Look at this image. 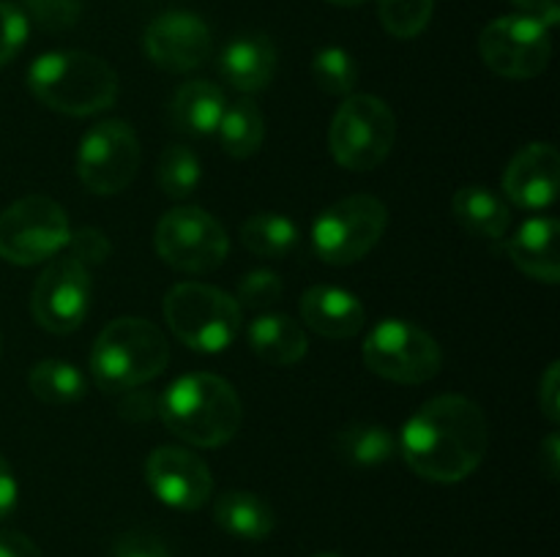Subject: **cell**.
I'll return each mask as SVG.
<instances>
[{"instance_id": "24", "label": "cell", "mask_w": 560, "mask_h": 557, "mask_svg": "<svg viewBox=\"0 0 560 557\" xmlns=\"http://www.w3.org/2000/svg\"><path fill=\"white\" fill-rule=\"evenodd\" d=\"M399 442L388 426L381 424H348L334 437V451L342 462L353 467H377L397 453Z\"/></svg>"}, {"instance_id": "15", "label": "cell", "mask_w": 560, "mask_h": 557, "mask_svg": "<svg viewBox=\"0 0 560 557\" xmlns=\"http://www.w3.org/2000/svg\"><path fill=\"white\" fill-rule=\"evenodd\" d=\"M145 481L153 495L178 511H197L213 491L208 464L180 446H162L148 457Z\"/></svg>"}, {"instance_id": "28", "label": "cell", "mask_w": 560, "mask_h": 557, "mask_svg": "<svg viewBox=\"0 0 560 557\" xmlns=\"http://www.w3.org/2000/svg\"><path fill=\"white\" fill-rule=\"evenodd\" d=\"M200 158H197L195 151H189L186 145H170L167 151L162 153V158H159V189H162L170 200H186L189 194H195V189L200 186Z\"/></svg>"}, {"instance_id": "41", "label": "cell", "mask_w": 560, "mask_h": 557, "mask_svg": "<svg viewBox=\"0 0 560 557\" xmlns=\"http://www.w3.org/2000/svg\"><path fill=\"white\" fill-rule=\"evenodd\" d=\"M326 3H331V5H342V9H355V5L366 3V0H326Z\"/></svg>"}, {"instance_id": "18", "label": "cell", "mask_w": 560, "mask_h": 557, "mask_svg": "<svg viewBox=\"0 0 560 557\" xmlns=\"http://www.w3.org/2000/svg\"><path fill=\"white\" fill-rule=\"evenodd\" d=\"M222 76L241 93H257L268 87L277 71V49L262 33H244L224 47L219 60Z\"/></svg>"}, {"instance_id": "34", "label": "cell", "mask_w": 560, "mask_h": 557, "mask_svg": "<svg viewBox=\"0 0 560 557\" xmlns=\"http://www.w3.org/2000/svg\"><path fill=\"white\" fill-rule=\"evenodd\" d=\"M69 254L74 260H80L82 265H98L109 257V240L104 238L102 229L93 227H80L77 233L69 235V244H66Z\"/></svg>"}, {"instance_id": "8", "label": "cell", "mask_w": 560, "mask_h": 557, "mask_svg": "<svg viewBox=\"0 0 560 557\" xmlns=\"http://www.w3.org/2000/svg\"><path fill=\"white\" fill-rule=\"evenodd\" d=\"M69 216L44 194H27L0 213V257L11 265H36L69 244Z\"/></svg>"}, {"instance_id": "32", "label": "cell", "mask_w": 560, "mask_h": 557, "mask_svg": "<svg viewBox=\"0 0 560 557\" xmlns=\"http://www.w3.org/2000/svg\"><path fill=\"white\" fill-rule=\"evenodd\" d=\"M284 295L282 276L273 271H252L241 278L238 284V306H246V309H271L273 304H279Z\"/></svg>"}, {"instance_id": "23", "label": "cell", "mask_w": 560, "mask_h": 557, "mask_svg": "<svg viewBox=\"0 0 560 557\" xmlns=\"http://www.w3.org/2000/svg\"><path fill=\"white\" fill-rule=\"evenodd\" d=\"M452 213L470 235L503 238L512 227V211L506 202L487 186H463L452 200Z\"/></svg>"}, {"instance_id": "39", "label": "cell", "mask_w": 560, "mask_h": 557, "mask_svg": "<svg viewBox=\"0 0 560 557\" xmlns=\"http://www.w3.org/2000/svg\"><path fill=\"white\" fill-rule=\"evenodd\" d=\"M16 508V478L9 462L0 457V522Z\"/></svg>"}, {"instance_id": "13", "label": "cell", "mask_w": 560, "mask_h": 557, "mask_svg": "<svg viewBox=\"0 0 560 557\" xmlns=\"http://www.w3.org/2000/svg\"><path fill=\"white\" fill-rule=\"evenodd\" d=\"M91 309V268L71 254L55 257L33 284L31 315L44 331H77Z\"/></svg>"}, {"instance_id": "25", "label": "cell", "mask_w": 560, "mask_h": 557, "mask_svg": "<svg viewBox=\"0 0 560 557\" xmlns=\"http://www.w3.org/2000/svg\"><path fill=\"white\" fill-rule=\"evenodd\" d=\"M217 131L228 156L249 158L260 151L262 140H266V120H262L260 107L255 102L238 98V102L224 107Z\"/></svg>"}, {"instance_id": "5", "label": "cell", "mask_w": 560, "mask_h": 557, "mask_svg": "<svg viewBox=\"0 0 560 557\" xmlns=\"http://www.w3.org/2000/svg\"><path fill=\"white\" fill-rule=\"evenodd\" d=\"M170 331L197 353H222L241 331V306L233 295L202 282H180L164 295Z\"/></svg>"}, {"instance_id": "9", "label": "cell", "mask_w": 560, "mask_h": 557, "mask_svg": "<svg viewBox=\"0 0 560 557\" xmlns=\"http://www.w3.org/2000/svg\"><path fill=\"white\" fill-rule=\"evenodd\" d=\"M364 364L377 377L402 386H421L441 371V344L408 320H383L366 336Z\"/></svg>"}, {"instance_id": "16", "label": "cell", "mask_w": 560, "mask_h": 557, "mask_svg": "<svg viewBox=\"0 0 560 557\" xmlns=\"http://www.w3.org/2000/svg\"><path fill=\"white\" fill-rule=\"evenodd\" d=\"M560 186V156L550 142H530L509 162L503 191L525 211L550 208Z\"/></svg>"}, {"instance_id": "20", "label": "cell", "mask_w": 560, "mask_h": 557, "mask_svg": "<svg viewBox=\"0 0 560 557\" xmlns=\"http://www.w3.org/2000/svg\"><path fill=\"white\" fill-rule=\"evenodd\" d=\"M246 336H249L252 353L271 366L299 364L306 349H310L304 328L293 317L277 315V311L252 320L249 328H246Z\"/></svg>"}, {"instance_id": "22", "label": "cell", "mask_w": 560, "mask_h": 557, "mask_svg": "<svg viewBox=\"0 0 560 557\" xmlns=\"http://www.w3.org/2000/svg\"><path fill=\"white\" fill-rule=\"evenodd\" d=\"M213 519L224 533L244 541H262L277 528L271 506L255 491H224L213 502Z\"/></svg>"}, {"instance_id": "36", "label": "cell", "mask_w": 560, "mask_h": 557, "mask_svg": "<svg viewBox=\"0 0 560 557\" xmlns=\"http://www.w3.org/2000/svg\"><path fill=\"white\" fill-rule=\"evenodd\" d=\"M539 407H541V413L552 420V424H558L560 420V366H558V360H552V364L547 366L545 375H541Z\"/></svg>"}, {"instance_id": "37", "label": "cell", "mask_w": 560, "mask_h": 557, "mask_svg": "<svg viewBox=\"0 0 560 557\" xmlns=\"http://www.w3.org/2000/svg\"><path fill=\"white\" fill-rule=\"evenodd\" d=\"M0 557H44L42 549L20 530H0Z\"/></svg>"}, {"instance_id": "31", "label": "cell", "mask_w": 560, "mask_h": 557, "mask_svg": "<svg viewBox=\"0 0 560 557\" xmlns=\"http://www.w3.org/2000/svg\"><path fill=\"white\" fill-rule=\"evenodd\" d=\"M22 11L44 31H69L80 20L82 0H22Z\"/></svg>"}, {"instance_id": "12", "label": "cell", "mask_w": 560, "mask_h": 557, "mask_svg": "<svg viewBox=\"0 0 560 557\" xmlns=\"http://www.w3.org/2000/svg\"><path fill=\"white\" fill-rule=\"evenodd\" d=\"M479 52L487 69L506 80H534L550 66V27L528 14L492 20L479 36Z\"/></svg>"}, {"instance_id": "3", "label": "cell", "mask_w": 560, "mask_h": 557, "mask_svg": "<svg viewBox=\"0 0 560 557\" xmlns=\"http://www.w3.org/2000/svg\"><path fill=\"white\" fill-rule=\"evenodd\" d=\"M27 87L47 109L88 118L113 107L118 98V74L98 55L60 49L33 60Z\"/></svg>"}, {"instance_id": "29", "label": "cell", "mask_w": 560, "mask_h": 557, "mask_svg": "<svg viewBox=\"0 0 560 557\" xmlns=\"http://www.w3.org/2000/svg\"><path fill=\"white\" fill-rule=\"evenodd\" d=\"M312 76L328 96H350L359 85V63L342 47H323L312 58Z\"/></svg>"}, {"instance_id": "26", "label": "cell", "mask_w": 560, "mask_h": 557, "mask_svg": "<svg viewBox=\"0 0 560 557\" xmlns=\"http://www.w3.org/2000/svg\"><path fill=\"white\" fill-rule=\"evenodd\" d=\"M299 240V227L279 213H255L241 227V244L252 254L266 257V260H282V257L293 254Z\"/></svg>"}, {"instance_id": "1", "label": "cell", "mask_w": 560, "mask_h": 557, "mask_svg": "<svg viewBox=\"0 0 560 557\" xmlns=\"http://www.w3.org/2000/svg\"><path fill=\"white\" fill-rule=\"evenodd\" d=\"M490 446V426L479 404L459 393L430 399L405 424L399 448L419 478L435 484L465 481Z\"/></svg>"}, {"instance_id": "6", "label": "cell", "mask_w": 560, "mask_h": 557, "mask_svg": "<svg viewBox=\"0 0 560 557\" xmlns=\"http://www.w3.org/2000/svg\"><path fill=\"white\" fill-rule=\"evenodd\" d=\"M397 137V118L383 98L350 93L328 129V147L339 167L370 173L388 158Z\"/></svg>"}, {"instance_id": "30", "label": "cell", "mask_w": 560, "mask_h": 557, "mask_svg": "<svg viewBox=\"0 0 560 557\" xmlns=\"http://www.w3.org/2000/svg\"><path fill=\"white\" fill-rule=\"evenodd\" d=\"M435 0H377L381 25L394 38H416L427 31Z\"/></svg>"}, {"instance_id": "14", "label": "cell", "mask_w": 560, "mask_h": 557, "mask_svg": "<svg viewBox=\"0 0 560 557\" xmlns=\"http://www.w3.org/2000/svg\"><path fill=\"white\" fill-rule=\"evenodd\" d=\"M145 55L170 74L195 71L211 58L213 38L206 22L189 11H167L159 14L142 36Z\"/></svg>"}, {"instance_id": "33", "label": "cell", "mask_w": 560, "mask_h": 557, "mask_svg": "<svg viewBox=\"0 0 560 557\" xmlns=\"http://www.w3.org/2000/svg\"><path fill=\"white\" fill-rule=\"evenodd\" d=\"M27 16L20 5L0 0V66L14 60L27 42Z\"/></svg>"}, {"instance_id": "42", "label": "cell", "mask_w": 560, "mask_h": 557, "mask_svg": "<svg viewBox=\"0 0 560 557\" xmlns=\"http://www.w3.org/2000/svg\"><path fill=\"white\" fill-rule=\"evenodd\" d=\"M317 557H342V555H331V552H326V555H317Z\"/></svg>"}, {"instance_id": "38", "label": "cell", "mask_w": 560, "mask_h": 557, "mask_svg": "<svg viewBox=\"0 0 560 557\" xmlns=\"http://www.w3.org/2000/svg\"><path fill=\"white\" fill-rule=\"evenodd\" d=\"M512 3L520 5V9H523V14L539 20L541 25H547V27L558 25L560 0H512Z\"/></svg>"}, {"instance_id": "27", "label": "cell", "mask_w": 560, "mask_h": 557, "mask_svg": "<svg viewBox=\"0 0 560 557\" xmlns=\"http://www.w3.org/2000/svg\"><path fill=\"white\" fill-rule=\"evenodd\" d=\"M27 386H31L33 396L52 407H63V404H74L85 396V377L77 366L69 360L47 358L38 360L27 375Z\"/></svg>"}, {"instance_id": "21", "label": "cell", "mask_w": 560, "mask_h": 557, "mask_svg": "<svg viewBox=\"0 0 560 557\" xmlns=\"http://www.w3.org/2000/svg\"><path fill=\"white\" fill-rule=\"evenodd\" d=\"M224 107V93L208 80H191L175 91L173 104H170V118L186 134L206 137L219 129Z\"/></svg>"}, {"instance_id": "7", "label": "cell", "mask_w": 560, "mask_h": 557, "mask_svg": "<svg viewBox=\"0 0 560 557\" xmlns=\"http://www.w3.org/2000/svg\"><path fill=\"white\" fill-rule=\"evenodd\" d=\"M388 224V211L377 197L350 194L328 205L312 224L315 254L328 265H353L364 260Z\"/></svg>"}, {"instance_id": "19", "label": "cell", "mask_w": 560, "mask_h": 557, "mask_svg": "<svg viewBox=\"0 0 560 557\" xmlns=\"http://www.w3.org/2000/svg\"><path fill=\"white\" fill-rule=\"evenodd\" d=\"M558 235L560 227L556 218H530L517 229L509 240V257L514 265L530 278L545 284H556L560 278V257H558Z\"/></svg>"}, {"instance_id": "2", "label": "cell", "mask_w": 560, "mask_h": 557, "mask_svg": "<svg viewBox=\"0 0 560 557\" xmlns=\"http://www.w3.org/2000/svg\"><path fill=\"white\" fill-rule=\"evenodd\" d=\"M159 415L175 437L197 448H219L241 429L244 407L224 377L197 371L178 377L159 399Z\"/></svg>"}, {"instance_id": "35", "label": "cell", "mask_w": 560, "mask_h": 557, "mask_svg": "<svg viewBox=\"0 0 560 557\" xmlns=\"http://www.w3.org/2000/svg\"><path fill=\"white\" fill-rule=\"evenodd\" d=\"M113 557H170L167 546L148 530H129L118 535L113 546Z\"/></svg>"}, {"instance_id": "4", "label": "cell", "mask_w": 560, "mask_h": 557, "mask_svg": "<svg viewBox=\"0 0 560 557\" xmlns=\"http://www.w3.org/2000/svg\"><path fill=\"white\" fill-rule=\"evenodd\" d=\"M170 364V344L153 322L140 317L113 320L91 353L93 380L104 391H129L156 380Z\"/></svg>"}, {"instance_id": "17", "label": "cell", "mask_w": 560, "mask_h": 557, "mask_svg": "<svg viewBox=\"0 0 560 557\" xmlns=\"http://www.w3.org/2000/svg\"><path fill=\"white\" fill-rule=\"evenodd\" d=\"M301 317L326 339H353L366 322L364 304L353 293L331 284H315L301 298Z\"/></svg>"}, {"instance_id": "40", "label": "cell", "mask_w": 560, "mask_h": 557, "mask_svg": "<svg viewBox=\"0 0 560 557\" xmlns=\"http://www.w3.org/2000/svg\"><path fill=\"white\" fill-rule=\"evenodd\" d=\"M539 464L545 467V473L550 475V478H558V470H560V440H558V435H550L545 440V446H541V453H539Z\"/></svg>"}, {"instance_id": "11", "label": "cell", "mask_w": 560, "mask_h": 557, "mask_svg": "<svg viewBox=\"0 0 560 557\" xmlns=\"http://www.w3.org/2000/svg\"><path fill=\"white\" fill-rule=\"evenodd\" d=\"M142 151L137 131L126 120H102L93 126L77 151L80 183L93 194H118L140 169Z\"/></svg>"}, {"instance_id": "10", "label": "cell", "mask_w": 560, "mask_h": 557, "mask_svg": "<svg viewBox=\"0 0 560 557\" xmlns=\"http://www.w3.org/2000/svg\"><path fill=\"white\" fill-rule=\"evenodd\" d=\"M156 251L170 268L184 273H211L230 249L222 224L197 205H180L156 224Z\"/></svg>"}]
</instances>
